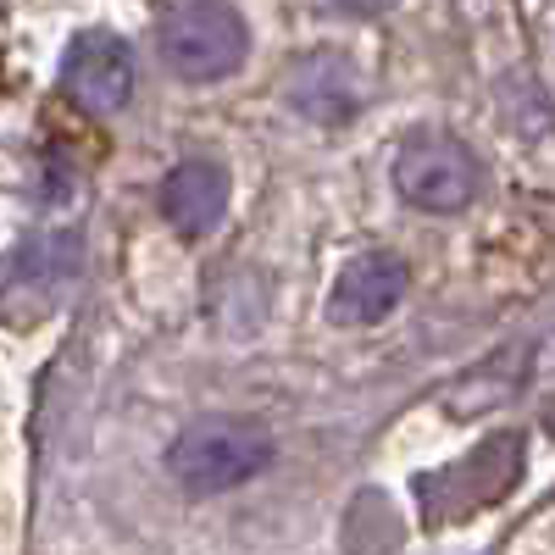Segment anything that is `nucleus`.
<instances>
[{
  "label": "nucleus",
  "instance_id": "nucleus-1",
  "mask_svg": "<svg viewBox=\"0 0 555 555\" xmlns=\"http://www.w3.org/2000/svg\"><path fill=\"white\" fill-rule=\"evenodd\" d=\"M267 467H272V434L250 416H201L167 450V473L190 494L240 489Z\"/></svg>",
  "mask_w": 555,
  "mask_h": 555
},
{
  "label": "nucleus",
  "instance_id": "nucleus-2",
  "mask_svg": "<svg viewBox=\"0 0 555 555\" xmlns=\"http://www.w3.org/2000/svg\"><path fill=\"white\" fill-rule=\"evenodd\" d=\"M250 56V28L228 0H183L162 23V62L183 83H222Z\"/></svg>",
  "mask_w": 555,
  "mask_h": 555
},
{
  "label": "nucleus",
  "instance_id": "nucleus-3",
  "mask_svg": "<svg viewBox=\"0 0 555 555\" xmlns=\"http://www.w3.org/2000/svg\"><path fill=\"white\" fill-rule=\"evenodd\" d=\"M395 190L416 211H461L478 195V156L444 133H416L395 156Z\"/></svg>",
  "mask_w": 555,
  "mask_h": 555
},
{
  "label": "nucleus",
  "instance_id": "nucleus-4",
  "mask_svg": "<svg viewBox=\"0 0 555 555\" xmlns=\"http://www.w3.org/2000/svg\"><path fill=\"white\" fill-rule=\"evenodd\" d=\"M62 95L89 112V117H112L133 95V51L128 39L112 28H83L67 56H62Z\"/></svg>",
  "mask_w": 555,
  "mask_h": 555
},
{
  "label": "nucleus",
  "instance_id": "nucleus-5",
  "mask_svg": "<svg viewBox=\"0 0 555 555\" xmlns=\"http://www.w3.org/2000/svg\"><path fill=\"white\" fill-rule=\"evenodd\" d=\"M405 284H411V272L395 250H361L334 278L328 317L339 322V328H373V322H384L405 300Z\"/></svg>",
  "mask_w": 555,
  "mask_h": 555
},
{
  "label": "nucleus",
  "instance_id": "nucleus-6",
  "mask_svg": "<svg viewBox=\"0 0 555 555\" xmlns=\"http://www.w3.org/2000/svg\"><path fill=\"white\" fill-rule=\"evenodd\" d=\"M162 211L167 222L178 228V234H211V228L228 217V172L217 162H183L167 172L162 183Z\"/></svg>",
  "mask_w": 555,
  "mask_h": 555
},
{
  "label": "nucleus",
  "instance_id": "nucleus-7",
  "mask_svg": "<svg viewBox=\"0 0 555 555\" xmlns=\"http://www.w3.org/2000/svg\"><path fill=\"white\" fill-rule=\"evenodd\" d=\"M289 101L317 117V122H345L361 101H356V89H350V67L339 56H311L300 62L295 83H289Z\"/></svg>",
  "mask_w": 555,
  "mask_h": 555
},
{
  "label": "nucleus",
  "instance_id": "nucleus-8",
  "mask_svg": "<svg viewBox=\"0 0 555 555\" xmlns=\"http://www.w3.org/2000/svg\"><path fill=\"white\" fill-rule=\"evenodd\" d=\"M334 7H345V12H356V17H378V12L395 7V0H334Z\"/></svg>",
  "mask_w": 555,
  "mask_h": 555
}]
</instances>
